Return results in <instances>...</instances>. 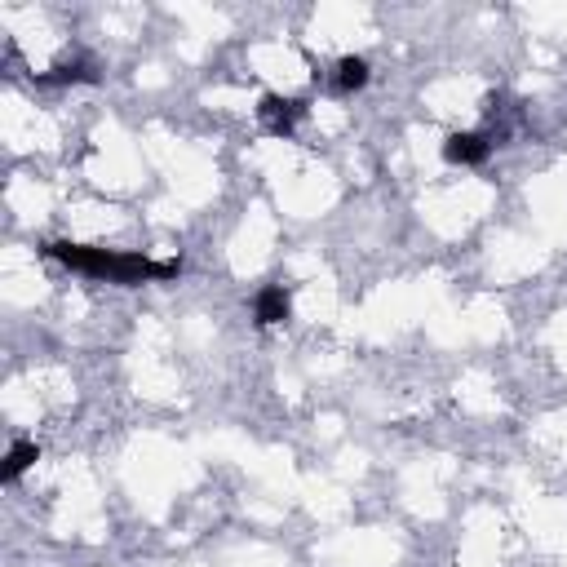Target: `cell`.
Returning <instances> with one entry per match:
<instances>
[{
  "label": "cell",
  "instance_id": "cell-1",
  "mask_svg": "<svg viewBox=\"0 0 567 567\" xmlns=\"http://www.w3.org/2000/svg\"><path fill=\"white\" fill-rule=\"evenodd\" d=\"M49 257H58L63 266H71V271L80 275H98V280H111V284H147V280H178L182 262L178 257H164V262H156V257L147 253H116V249H98V244H71V240H54L45 244Z\"/></svg>",
  "mask_w": 567,
  "mask_h": 567
},
{
  "label": "cell",
  "instance_id": "cell-2",
  "mask_svg": "<svg viewBox=\"0 0 567 567\" xmlns=\"http://www.w3.org/2000/svg\"><path fill=\"white\" fill-rule=\"evenodd\" d=\"M257 116H262V125L275 133V138H288V133L297 129V120L306 116V98H284V94H266L257 102Z\"/></svg>",
  "mask_w": 567,
  "mask_h": 567
},
{
  "label": "cell",
  "instance_id": "cell-3",
  "mask_svg": "<svg viewBox=\"0 0 567 567\" xmlns=\"http://www.w3.org/2000/svg\"><path fill=\"white\" fill-rule=\"evenodd\" d=\"M492 156V142L483 133H448L443 138V160L448 164H461V169H474Z\"/></svg>",
  "mask_w": 567,
  "mask_h": 567
},
{
  "label": "cell",
  "instance_id": "cell-4",
  "mask_svg": "<svg viewBox=\"0 0 567 567\" xmlns=\"http://www.w3.org/2000/svg\"><path fill=\"white\" fill-rule=\"evenodd\" d=\"M253 319L262 328L288 324V319H293V297H288V288L284 284H266L262 293L253 297Z\"/></svg>",
  "mask_w": 567,
  "mask_h": 567
},
{
  "label": "cell",
  "instance_id": "cell-5",
  "mask_svg": "<svg viewBox=\"0 0 567 567\" xmlns=\"http://www.w3.org/2000/svg\"><path fill=\"white\" fill-rule=\"evenodd\" d=\"M373 80V67H368V58L364 54H346V58H337V67H333V85H337V94H359V89Z\"/></svg>",
  "mask_w": 567,
  "mask_h": 567
},
{
  "label": "cell",
  "instance_id": "cell-6",
  "mask_svg": "<svg viewBox=\"0 0 567 567\" xmlns=\"http://www.w3.org/2000/svg\"><path fill=\"white\" fill-rule=\"evenodd\" d=\"M89 80H98L94 63H85V58H71V63H58L49 76H40V85H89Z\"/></svg>",
  "mask_w": 567,
  "mask_h": 567
},
{
  "label": "cell",
  "instance_id": "cell-7",
  "mask_svg": "<svg viewBox=\"0 0 567 567\" xmlns=\"http://www.w3.org/2000/svg\"><path fill=\"white\" fill-rule=\"evenodd\" d=\"M36 461H40V448H36V443H14V448L5 452V466H0V479H5V483L23 479V474L36 466Z\"/></svg>",
  "mask_w": 567,
  "mask_h": 567
}]
</instances>
